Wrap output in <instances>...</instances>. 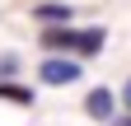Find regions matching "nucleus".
Instances as JSON below:
<instances>
[{
	"label": "nucleus",
	"mask_w": 131,
	"mask_h": 126,
	"mask_svg": "<svg viewBox=\"0 0 131 126\" xmlns=\"http://www.w3.org/2000/svg\"><path fill=\"white\" fill-rule=\"evenodd\" d=\"M47 52H56V56H98L103 52V42H108V33L103 28H75V23H42V37H38Z\"/></svg>",
	"instance_id": "f257e3e1"
},
{
	"label": "nucleus",
	"mask_w": 131,
	"mask_h": 126,
	"mask_svg": "<svg viewBox=\"0 0 131 126\" xmlns=\"http://www.w3.org/2000/svg\"><path fill=\"white\" fill-rule=\"evenodd\" d=\"M38 80H42V84H56V89H61V84H75V80H80V61L47 52V61L38 66Z\"/></svg>",
	"instance_id": "f03ea898"
},
{
	"label": "nucleus",
	"mask_w": 131,
	"mask_h": 126,
	"mask_svg": "<svg viewBox=\"0 0 131 126\" xmlns=\"http://www.w3.org/2000/svg\"><path fill=\"white\" fill-rule=\"evenodd\" d=\"M84 112H89L94 121H112V117H117V93L103 89V84H94V89L84 93Z\"/></svg>",
	"instance_id": "7ed1b4c3"
},
{
	"label": "nucleus",
	"mask_w": 131,
	"mask_h": 126,
	"mask_svg": "<svg viewBox=\"0 0 131 126\" xmlns=\"http://www.w3.org/2000/svg\"><path fill=\"white\" fill-rule=\"evenodd\" d=\"M33 19L38 23H70L75 5H66V0H42V5H33Z\"/></svg>",
	"instance_id": "20e7f679"
},
{
	"label": "nucleus",
	"mask_w": 131,
	"mask_h": 126,
	"mask_svg": "<svg viewBox=\"0 0 131 126\" xmlns=\"http://www.w3.org/2000/svg\"><path fill=\"white\" fill-rule=\"evenodd\" d=\"M0 103H19V107H28V103H33V89L14 84V80H0Z\"/></svg>",
	"instance_id": "39448f33"
},
{
	"label": "nucleus",
	"mask_w": 131,
	"mask_h": 126,
	"mask_svg": "<svg viewBox=\"0 0 131 126\" xmlns=\"http://www.w3.org/2000/svg\"><path fill=\"white\" fill-rule=\"evenodd\" d=\"M14 70H19V56H0V80H9Z\"/></svg>",
	"instance_id": "423d86ee"
},
{
	"label": "nucleus",
	"mask_w": 131,
	"mask_h": 126,
	"mask_svg": "<svg viewBox=\"0 0 131 126\" xmlns=\"http://www.w3.org/2000/svg\"><path fill=\"white\" fill-rule=\"evenodd\" d=\"M122 107H126V112H131V80L122 84Z\"/></svg>",
	"instance_id": "0eeeda50"
},
{
	"label": "nucleus",
	"mask_w": 131,
	"mask_h": 126,
	"mask_svg": "<svg viewBox=\"0 0 131 126\" xmlns=\"http://www.w3.org/2000/svg\"><path fill=\"white\" fill-rule=\"evenodd\" d=\"M108 126H131V112H126V117H112Z\"/></svg>",
	"instance_id": "6e6552de"
}]
</instances>
